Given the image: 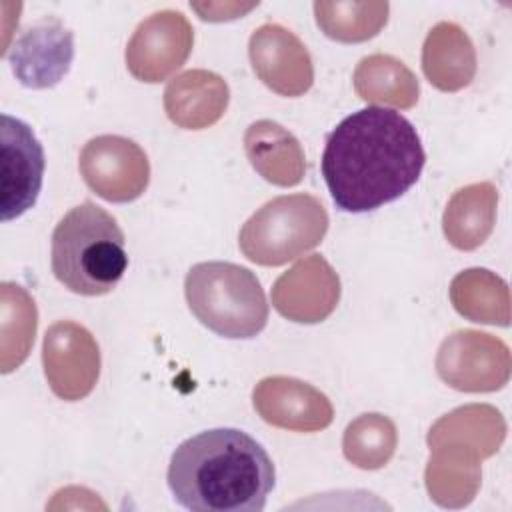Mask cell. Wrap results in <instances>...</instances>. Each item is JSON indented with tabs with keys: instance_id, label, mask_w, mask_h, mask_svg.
Returning <instances> with one entry per match:
<instances>
[{
	"instance_id": "obj_1",
	"label": "cell",
	"mask_w": 512,
	"mask_h": 512,
	"mask_svg": "<svg viewBox=\"0 0 512 512\" xmlns=\"http://www.w3.org/2000/svg\"><path fill=\"white\" fill-rule=\"evenodd\" d=\"M426 154L400 112L368 106L346 116L326 138L322 176L344 212L376 210L412 188Z\"/></svg>"
},
{
	"instance_id": "obj_2",
	"label": "cell",
	"mask_w": 512,
	"mask_h": 512,
	"mask_svg": "<svg viewBox=\"0 0 512 512\" xmlns=\"http://www.w3.org/2000/svg\"><path fill=\"white\" fill-rule=\"evenodd\" d=\"M274 480L268 452L236 428H212L184 440L168 466L174 500L194 512H260Z\"/></svg>"
},
{
	"instance_id": "obj_3",
	"label": "cell",
	"mask_w": 512,
	"mask_h": 512,
	"mask_svg": "<svg viewBox=\"0 0 512 512\" xmlns=\"http://www.w3.org/2000/svg\"><path fill=\"white\" fill-rule=\"evenodd\" d=\"M124 244L116 218L86 200L74 206L52 232V272L74 294H108L128 268Z\"/></svg>"
},
{
	"instance_id": "obj_4",
	"label": "cell",
	"mask_w": 512,
	"mask_h": 512,
	"mask_svg": "<svg viewBox=\"0 0 512 512\" xmlns=\"http://www.w3.org/2000/svg\"><path fill=\"white\" fill-rule=\"evenodd\" d=\"M190 312L224 338H254L268 322V302L258 278L234 262H198L184 280Z\"/></svg>"
},
{
	"instance_id": "obj_5",
	"label": "cell",
	"mask_w": 512,
	"mask_h": 512,
	"mask_svg": "<svg viewBox=\"0 0 512 512\" xmlns=\"http://www.w3.org/2000/svg\"><path fill=\"white\" fill-rule=\"evenodd\" d=\"M326 230L328 212L316 196H278L244 222L238 246L254 264L280 266L316 248Z\"/></svg>"
},
{
	"instance_id": "obj_6",
	"label": "cell",
	"mask_w": 512,
	"mask_h": 512,
	"mask_svg": "<svg viewBox=\"0 0 512 512\" xmlns=\"http://www.w3.org/2000/svg\"><path fill=\"white\" fill-rule=\"evenodd\" d=\"M510 348L500 338L458 330L444 338L436 354V372L450 388L460 392H494L508 384Z\"/></svg>"
},
{
	"instance_id": "obj_7",
	"label": "cell",
	"mask_w": 512,
	"mask_h": 512,
	"mask_svg": "<svg viewBox=\"0 0 512 512\" xmlns=\"http://www.w3.org/2000/svg\"><path fill=\"white\" fill-rule=\"evenodd\" d=\"M78 168L92 192L116 204L140 198L150 182L146 152L134 140L116 134L88 140L80 150Z\"/></svg>"
},
{
	"instance_id": "obj_8",
	"label": "cell",
	"mask_w": 512,
	"mask_h": 512,
	"mask_svg": "<svg viewBox=\"0 0 512 512\" xmlns=\"http://www.w3.org/2000/svg\"><path fill=\"white\" fill-rule=\"evenodd\" d=\"M42 366L50 390L66 400L86 398L100 376V348L96 338L78 322L52 324L42 342Z\"/></svg>"
},
{
	"instance_id": "obj_9",
	"label": "cell",
	"mask_w": 512,
	"mask_h": 512,
	"mask_svg": "<svg viewBox=\"0 0 512 512\" xmlns=\"http://www.w3.org/2000/svg\"><path fill=\"white\" fill-rule=\"evenodd\" d=\"M194 30L178 10H160L134 30L126 46V68L140 82H162L188 60Z\"/></svg>"
},
{
	"instance_id": "obj_10",
	"label": "cell",
	"mask_w": 512,
	"mask_h": 512,
	"mask_svg": "<svg viewBox=\"0 0 512 512\" xmlns=\"http://www.w3.org/2000/svg\"><path fill=\"white\" fill-rule=\"evenodd\" d=\"M16 80L28 88H52L70 70L74 36L62 20L44 16L12 42L4 52Z\"/></svg>"
},
{
	"instance_id": "obj_11",
	"label": "cell",
	"mask_w": 512,
	"mask_h": 512,
	"mask_svg": "<svg viewBox=\"0 0 512 512\" xmlns=\"http://www.w3.org/2000/svg\"><path fill=\"white\" fill-rule=\"evenodd\" d=\"M2 136V220H14L34 206L44 176V150L32 128L10 116L0 118Z\"/></svg>"
},
{
	"instance_id": "obj_12",
	"label": "cell",
	"mask_w": 512,
	"mask_h": 512,
	"mask_svg": "<svg viewBox=\"0 0 512 512\" xmlns=\"http://www.w3.org/2000/svg\"><path fill=\"white\" fill-rule=\"evenodd\" d=\"M270 298L280 316L298 324H318L338 306L340 278L326 258L312 254L274 282Z\"/></svg>"
},
{
	"instance_id": "obj_13",
	"label": "cell",
	"mask_w": 512,
	"mask_h": 512,
	"mask_svg": "<svg viewBox=\"0 0 512 512\" xmlns=\"http://www.w3.org/2000/svg\"><path fill=\"white\" fill-rule=\"evenodd\" d=\"M254 74L280 96H302L314 82L310 52L302 40L280 24H262L248 42Z\"/></svg>"
},
{
	"instance_id": "obj_14",
	"label": "cell",
	"mask_w": 512,
	"mask_h": 512,
	"mask_svg": "<svg viewBox=\"0 0 512 512\" xmlns=\"http://www.w3.org/2000/svg\"><path fill=\"white\" fill-rule=\"evenodd\" d=\"M506 436L502 414L488 404H468L436 420L426 436L430 454L480 464L492 456Z\"/></svg>"
},
{
	"instance_id": "obj_15",
	"label": "cell",
	"mask_w": 512,
	"mask_h": 512,
	"mask_svg": "<svg viewBox=\"0 0 512 512\" xmlns=\"http://www.w3.org/2000/svg\"><path fill=\"white\" fill-rule=\"evenodd\" d=\"M252 402L264 422L294 432L324 430L334 418L328 396L292 376L262 378L254 386Z\"/></svg>"
},
{
	"instance_id": "obj_16",
	"label": "cell",
	"mask_w": 512,
	"mask_h": 512,
	"mask_svg": "<svg viewBox=\"0 0 512 512\" xmlns=\"http://www.w3.org/2000/svg\"><path fill=\"white\" fill-rule=\"evenodd\" d=\"M230 100L226 80L210 70H186L172 78L164 90L168 118L186 130H202L216 124Z\"/></svg>"
},
{
	"instance_id": "obj_17",
	"label": "cell",
	"mask_w": 512,
	"mask_h": 512,
	"mask_svg": "<svg viewBox=\"0 0 512 512\" xmlns=\"http://www.w3.org/2000/svg\"><path fill=\"white\" fill-rule=\"evenodd\" d=\"M252 168L274 186H296L306 172L304 150L296 136L274 120L252 122L244 134Z\"/></svg>"
},
{
	"instance_id": "obj_18",
	"label": "cell",
	"mask_w": 512,
	"mask_h": 512,
	"mask_svg": "<svg viewBox=\"0 0 512 512\" xmlns=\"http://www.w3.org/2000/svg\"><path fill=\"white\" fill-rule=\"evenodd\" d=\"M422 70L442 92L466 88L476 74V50L468 34L454 22H438L424 40Z\"/></svg>"
},
{
	"instance_id": "obj_19",
	"label": "cell",
	"mask_w": 512,
	"mask_h": 512,
	"mask_svg": "<svg viewBox=\"0 0 512 512\" xmlns=\"http://www.w3.org/2000/svg\"><path fill=\"white\" fill-rule=\"evenodd\" d=\"M498 190L492 182H476L460 188L448 200L442 228L458 250H474L488 240L496 224Z\"/></svg>"
},
{
	"instance_id": "obj_20",
	"label": "cell",
	"mask_w": 512,
	"mask_h": 512,
	"mask_svg": "<svg viewBox=\"0 0 512 512\" xmlns=\"http://www.w3.org/2000/svg\"><path fill=\"white\" fill-rule=\"evenodd\" d=\"M450 302L466 320L494 326L510 324V292L506 282L486 268H470L450 282Z\"/></svg>"
},
{
	"instance_id": "obj_21",
	"label": "cell",
	"mask_w": 512,
	"mask_h": 512,
	"mask_svg": "<svg viewBox=\"0 0 512 512\" xmlns=\"http://www.w3.org/2000/svg\"><path fill=\"white\" fill-rule=\"evenodd\" d=\"M354 90L366 102L412 108L418 102L420 84L414 72L388 54H370L354 70Z\"/></svg>"
},
{
	"instance_id": "obj_22",
	"label": "cell",
	"mask_w": 512,
	"mask_h": 512,
	"mask_svg": "<svg viewBox=\"0 0 512 512\" xmlns=\"http://www.w3.org/2000/svg\"><path fill=\"white\" fill-rule=\"evenodd\" d=\"M38 324L36 304L30 294L12 282H2L0 286V370L2 374L18 368L34 344Z\"/></svg>"
},
{
	"instance_id": "obj_23",
	"label": "cell",
	"mask_w": 512,
	"mask_h": 512,
	"mask_svg": "<svg viewBox=\"0 0 512 512\" xmlns=\"http://www.w3.org/2000/svg\"><path fill=\"white\" fill-rule=\"evenodd\" d=\"M388 12V2H314L318 28L344 44L374 38L386 26Z\"/></svg>"
},
{
	"instance_id": "obj_24",
	"label": "cell",
	"mask_w": 512,
	"mask_h": 512,
	"mask_svg": "<svg viewBox=\"0 0 512 512\" xmlns=\"http://www.w3.org/2000/svg\"><path fill=\"white\" fill-rule=\"evenodd\" d=\"M398 444L394 422L384 414H362L352 420L342 438L348 462L362 470H376L388 464Z\"/></svg>"
},
{
	"instance_id": "obj_25",
	"label": "cell",
	"mask_w": 512,
	"mask_h": 512,
	"mask_svg": "<svg viewBox=\"0 0 512 512\" xmlns=\"http://www.w3.org/2000/svg\"><path fill=\"white\" fill-rule=\"evenodd\" d=\"M480 476V464L456 462L434 454H430L424 474L430 498L444 508L470 504L480 488Z\"/></svg>"
},
{
	"instance_id": "obj_26",
	"label": "cell",
	"mask_w": 512,
	"mask_h": 512,
	"mask_svg": "<svg viewBox=\"0 0 512 512\" xmlns=\"http://www.w3.org/2000/svg\"><path fill=\"white\" fill-rule=\"evenodd\" d=\"M202 20L208 22H224V20H234V18H242V14H246L248 10H252L258 4H228V2H220V4H190Z\"/></svg>"
}]
</instances>
